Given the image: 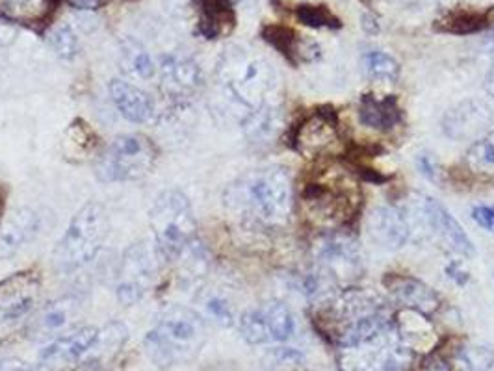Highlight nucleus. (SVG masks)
<instances>
[{"label": "nucleus", "instance_id": "f257e3e1", "mask_svg": "<svg viewBox=\"0 0 494 371\" xmlns=\"http://www.w3.org/2000/svg\"><path fill=\"white\" fill-rule=\"evenodd\" d=\"M223 203L234 218L246 223L282 227L292 214V177L281 166L251 169L227 186Z\"/></svg>", "mask_w": 494, "mask_h": 371}, {"label": "nucleus", "instance_id": "f03ea898", "mask_svg": "<svg viewBox=\"0 0 494 371\" xmlns=\"http://www.w3.org/2000/svg\"><path fill=\"white\" fill-rule=\"evenodd\" d=\"M216 81L221 95L247 114L270 104L277 88L273 65L258 52L232 45L223 50L216 65Z\"/></svg>", "mask_w": 494, "mask_h": 371}, {"label": "nucleus", "instance_id": "7ed1b4c3", "mask_svg": "<svg viewBox=\"0 0 494 371\" xmlns=\"http://www.w3.org/2000/svg\"><path fill=\"white\" fill-rule=\"evenodd\" d=\"M320 308L327 336L336 343V348L353 346L393 324V315L383 299L359 288L344 289Z\"/></svg>", "mask_w": 494, "mask_h": 371}, {"label": "nucleus", "instance_id": "20e7f679", "mask_svg": "<svg viewBox=\"0 0 494 371\" xmlns=\"http://www.w3.org/2000/svg\"><path fill=\"white\" fill-rule=\"evenodd\" d=\"M206 340L204 322L186 308L168 312L143 338L145 355L159 367L185 366L195 360Z\"/></svg>", "mask_w": 494, "mask_h": 371}, {"label": "nucleus", "instance_id": "39448f33", "mask_svg": "<svg viewBox=\"0 0 494 371\" xmlns=\"http://www.w3.org/2000/svg\"><path fill=\"white\" fill-rule=\"evenodd\" d=\"M110 236V216L100 203H88L69 221L52 260L60 272H74L91 262Z\"/></svg>", "mask_w": 494, "mask_h": 371}, {"label": "nucleus", "instance_id": "423d86ee", "mask_svg": "<svg viewBox=\"0 0 494 371\" xmlns=\"http://www.w3.org/2000/svg\"><path fill=\"white\" fill-rule=\"evenodd\" d=\"M154 247L166 262L178 260L195 240V218L190 199L180 190H166L149 211Z\"/></svg>", "mask_w": 494, "mask_h": 371}, {"label": "nucleus", "instance_id": "0eeeda50", "mask_svg": "<svg viewBox=\"0 0 494 371\" xmlns=\"http://www.w3.org/2000/svg\"><path fill=\"white\" fill-rule=\"evenodd\" d=\"M412 360L414 353L402 341L394 322L336 353L341 371H411Z\"/></svg>", "mask_w": 494, "mask_h": 371}, {"label": "nucleus", "instance_id": "6e6552de", "mask_svg": "<svg viewBox=\"0 0 494 371\" xmlns=\"http://www.w3.org/2000/svg\"><path fill=\"white\" fill-rule=\"evenodd\" d=\"M159 162V147L143 134H121L102 149L97 175L104 182H134L145 178Z\"/></svg>", "mask_w": 494, "mask_h": 371}, {"label": "nucleus", "instance_id": "1a4fd4ad", "mask_svg": "<svg viewBox=\"0 0 494 371\" xmlns=\"http://www.w3.org/2000/svg\"><path fill=\"white\" fill-rule=\"evenodd\" d=\"M156 247L145 240L130 244L117 266L116 298L121 305L133 306L143 299L156 277Z\"/></svg>", "mask_w": 494, "mask_h": 371}, {"label": "nucleus", "instance_id": "9d476101", "mask_svg": "<svg viewBox=\"0 0 494 371\" xmlns=\"http://www.w3.org/2000/svg\"><path fill=\"white\" fill-rule=\"evenodd\" d=\"M316 268L336 284L357 279L362 272V253L355 236L346 230H329L315 246Z\"/></svg>", "mask_w": 494, "mask_h": 371}, {"label": "nucleus", "instance_id": "9b49d317", "mask_svg": "<svg viewBox=\"0 0 494 371\" xmlns=\"http://www.w3.org/2000/svg\"><path fill=\"white\" fill-rule=\"evenodd\" d=\"M238 327L247 343L263 346V343L290 340L296 324L289 306L281 301H268L256 308L246 310L240 315Z\"/></svg>", "mask_w": 494, "mask_h": 371}, {"label": "nucleus", "instance_id": "f8f14e48", "mask_svg": "<svg viewBox=\"0 0 494 371\" xmlns=\"http://www.w3.org/2000/svg\"><path fill=\"white\" fill-rule=\"evenodd\" d=\"M414 220L419 221L426 232L448 247L452 253L459 256H474L476 249L471 237L459 225V221L450 214L445 204H440L437 199L429 195H419L414 201Z\"/></svg>", "mask_w": 494, "mask_h": 371}, {"label": "nucleus", "instance_id": "ddd939ff", "mask_svg": "<svg viewBox=\"0 0 494 371\" xmlns=\"http://www.w3.org/2000/svg\"><path fill=\"white\" fill-rule=\"evenodd\" d=\"M494 114L490 106L483 100L468 99L454 108H450L442 117V132L454 142H478L492 130Z\"/></svg>", "mask_w": 494, "mask_h": 371}, {"label": "nucleus", "instance_id": "4468645a", "mask_svg": "<svg viewBox=\"0 0 494 371\" xmlns=\"http://www.w3.org/2000/svg\"><path fill=\"white\" fill-rule=\"evenodd\" d=\"M81 314V301L73 296L47 303L30 320L26 334L36 341H52L73 331V324Z\"/></svg>", "mask_w": 494, "mask_h": 371}, {"label": "nucleus", "instance_id": "2eb2a0df", "mask_svg": "<svg viewBox=\"0 0 494 371\" xmlns=\"http://www.w3.org/2000/svg\"><path fill=\"white\" fill-rule=\"evenodd\" d=\"M95 327L84 325L74 327L64 336L48 341V346L41 351L39 364L45 371H60L73 364H81L97 336Z\"/></svg>", "mask_w": 494, "mask_h": 371}, {"label": "nucleus", "instance_id": "dca6fc26", "mask_svg": "<svg viewBox=\"0 0 494 371\" xmlns=\"http://www.w3.org/2000/svg\"><path fill=\"white\" fill-rule=\"evenodd\" d=\"M160 88L173 100H185L194 97L203 88L201 67L185 56L168 55L159 65Z\"/></svg>", "mask_w": 494, "mask_h": 371}, {"label": "nucleus", "instance_id": "f3484780", "mask_svg": "<svg viewBox=\"0 0 494 371\" xmlns=\"http://www.w3.org/2000/svg\"><path fill=\"white\" fill-rule=\"evenodd\" d=\"M39 286L34 272H19L0 280V322L15 320L29 312L38 299Z\"/></svg>", "mask_w": 494, "mask_h": 371}, {"label": "nucleus", "instance_id": "a211bd4d", "mask_svg": "<svg viewBox=\"0 0 494 371\" xmlns=\"http://www.w3.org/2000/svg\"><path fill=\"white\" fill-rule=\"evenodd\" d=\"M368 232L383 249L398 251L411 236V218L398 206H377L368 216Z\"/></svg>", "mask_w": 494, "mask_h": 371}, {"label": "nucleus", "instance_id": "6ab92c4d", "mask_svg": "<svg viewBox=\"0 0 494 371\" xmlns=\"http://www.w3.org/2000/svg\"><path fill=\"white\" fill-rule=\"evenodd\" d=\"M383 286L388 289V294L393 296V299L400 303L403 308L419 310L428 315L435 312L440 305V296L437 291L424 280L414 279L411 275L388 273L383 279Z\"/></svg>", "mask_w": 494, "mask_h": 371}, {"label": "nucleus", "instance_id": "aec40b11", "mask_svg": "<svg viewBox=\"0 0 494 371\" xmlns=\"http://www.w3.org/2000/svg\"><path fill=\"white\" fill-rule=\"evenodd\" d=\"M108 91H110L112 102L117 108V112L128 123L145 125L154 119V116H156L154 100L151 99V95L147 91L138 88L134 82L116 78V81L110 82Z\"/></svg>", "mask_w": 494, "mask_h": 371}, {"label": "nucleus", "instance_id": "412c9836", "mask_svg": "<svg viewBox=\"0 0 494 371\" xmlns=\"http://www.w3.org/2000/svg\"><path fill=\"white\" fill-rule=\"evenodd\" d=\"M336 142V121L333 114L316 112L305 119L294 134V147L299 154L315 158Z\"/></svg>", "mask_w": 494, "mask_h": 371}, {"label": "nucleus", "instance_id": "4be33fe9", "mask_svg": "<svg viewBox=\"0 0 494 371\" xmlns=\"http://www.w3.org/2000/svg\"><path fill=\"white\" fill-rule=\"evenodd\" d=\"M303 197L310 210V214L327 221V223H336V221L344 220V216L351 210L348 192L338 190V188H334V186H329V184L307 186Z\"/></svg>", "mask_w": 494, "mask_h": 371}, {"label": "nucleus", "instance_id": "5701e85b", "mask_svg": "<svg viewBox=\"0 0 494 371\" xmlns=\"http://www.w3.org/2000/svg\"><path fill=\"white\" fill-rule=\"evenodd\" d=\"M394 327L405 346L414 351H429L435 348L437 332L433 324L428 320V315L419 312L403 308L396 314Z\"/></svg>", "mask_w": 494, "mask_h": 371}, {"label": "nucleus", "instance_id": "b1692460", "mask_svg": "<svg viewBox=\"0 0 494 371\" xmlns=\"http://www.w3.org/2000/svg\"><path fill=\"white\" fill-rule=\"evenodd\" d=\"M126 338L128 331L123 324L112 322L108 325H104L97 331V336L81 364L88 369H100L112 364L116 357L121 353Z\"/></svg>", "mask_w": 494, "mask_h": 371}, {"label": "nucleus", "instance_id": "393cba45", "mask_svg": "<svg viewBox=\"0 0 494 371\" xmlns=\"http://www.w3.org/2000/svg\"><path fill=\"white\" fill-rule=\"evenodd\" d=\"M197 30L204 39H220L237 24V13L229 0H197Z\"/></svg>", "mask_w": 494, "mask_h": 371}, {"label": "nucleus", "instance_id": "a878e982", "mask_svg": "<svg viewBox=\"0 0 494 371\" xmlns=\"http://www.w3.org/2000/svg\"><path fill=\"white\" fill-rule=\"evenodd\" d=\"M359 119L374 130H393L402 121V108L394 95H364L359 104Z\"/></svg>", "mask_w": 494, "mask_h": 371}, {"label": "nucleus", "instance_id": "bb28decb", "mask_svg": "<svg viewBox=\"0 0 494 371\" xmlns=\"http://www.w3.org/2000/svg\"><path fill=\"white\" fill-rule=\"evenodd\" d=\"M56 6L58 0H0V17L17 24H39Z\"/></svg>", "mask_w": 494, "mask_h": 371}, {"label": "nucleus", "instance_id": "cd10ccee", "mask_svg": "<svg viewBox=\"0 0 494 371\" xmlns=\"http://www.w3.org/2000/svg\"><path fill=\"white\" fill-rule=\"evenodd\" d=\"M119 65L125 76H128L130 81H151V78L156 74V65L147 52V48L138 43L136 39H125L121 43V52H119Z\"/></svg>", "mask_w": 494, "mask_h": 371}, {"label": "nucleus", "instance_id": "c85d7f7f", "mask_svg": "<svg viewBox=\"0 0 494 371\" xmlns=\"http://www.w3.org/2000/svg\"><path fill=\"white\" fill-rule=\"evenodd\" d=\"M39 220L29 208H21L8 220V223L0 234L3 246L10 251L22 247L26 242H32V237L38 234Z\"/></svg>", "mask_w": 494, "mask_h": 371}, {"label": "nucleus", "instance_id": "c756f323", "mask_svg": "<svg viewBox=\"0 0 494 371\" xmlns=\"http://www.w3.org/2000/svg\"><path fill=\"white\" fill-rule=\"evenodd\" d=\"M487 26H489L487 13L471 12V10H455V12L446 13L445 17H440L433 24V29H437L438 32L466 36V34L481 32L487 29Z\"/></svg>", "mask_w": 494, "mask_h": 371}, {"label": "nucleus", "instance_id": "7c9ffc66", "mask_svg": "<svg viewBox=\"0 0 494 371\" xmlns=\"http://www.w3.org/2000/svg\"><path fill=\"white\" fill-rule=\"evenodd\" d=\"M242 126L246 134L253 142H266L275 136V130L279 126V110L270 102L256 112L244 117Z\"/></svg>", "mask_w": 494, "mask_h": 371}, {"label": "nucleus", "instance_id": "2f4dec72", "mask_svg": "<svg viewBox=\"0 0 494 371\" xmlns=\"http://www.w3.org/2000/svg\"><path fill=\"white\" fill-rule=\"evenodd\" d=\"M364 71L372 78V81L381 82H396L400 76V64L394 56L386 55L383 50H370L362 58Z\"/></svg>", "mask_w": 494, "mask_h": 371}, {"label": "nucleus", "instance_id": "473e14b6", "mask_svg": "<svg viewBox=\"0 0 494 371\" xmlns=\"http://www.w3.org/2000/svg\"><path fill=\"white\" fill-rule=\"evenodd\" d=\"M466 166L480 175H494V128L468 149Z\"/></svg>", "mask_w": 494, "mask_h": 371}, {"label": "nucleus", "instance_id": "72a5a7b5", "mask_svg": "<svg viewBox=\"0 0 494 371\" xmlns=\"http://www.w3.org/2000/svg\"><path fill=\"white\" fill-rule=\"evenodd\" d=\"M461 371H490L494 366V351L480 343H466L457 353Z\"/></svg>", "mask_w": 494, "mask_h": 371}, {"label": "nucleus", "instance_id": "f704fd0d", "mask_svg": "<svg viewBox=\"0 0 494 371\" xmlns=\"http://www.w3.org/2000/svg\"><path fill=\"white\" fill-rule=\"evenodd\" d=\"M48 43H50L52 50H55L62 60H73L78 55V50H81L78 38L74 36L73 29L67 24L55 26L52 32L48 34Z\"/></svg>", "mask_w": 494, "mask_h": 371}, {"label": "nucleus", "instance_id": "c9c22d12", "mask_svg": "<svg viewBox=\"0 0 494 371\" xmlns=\"http://www.w3.org/2000/svg\"><path fill=\"white\" fill-rule=\"evenodd\" d=\"M296 15L303 24L310 26V29H341V21L325 6L303 4L296 10Z\"/></svg>", "mask_w": 494, "mask_h": 371}, {"label": "nucleus", "instance_id": "e433bc0d", "mask_svg": "<svg viewBox=\"0 0 494 371\" xmlns=\"http://www.w3.org/2000/svg\"><path fill=\"white\" fill-rule=\"evenodd\" d=\"M204 312L221 325H230L234 322V314L229 301L218 294H208L203 298Z\"/></svg>", "mask_w": 494, "mask_h": 371}, {"label": "nucleus", "instance_id": "4c0bfd02", "mask_svg": "<svg viewBox=\"0 0 494 371\" xmlns=\"http://www.w3.org/2000/svg\"><path fill=\"white\" fill-rule=\"evenodd\" d=\"M472 220L485 229L487 232H494V206L478 204L472 208Z\"/></svg>", "mask_w": 494, "mask_h": 371}, {"label": "nucleus", "instance_id": "58836bf2", "mask_svg": "<svg viewBox=\"0 0 494 371\" xmlns=\"http://www.w3.org/2000/svg\"><path fill=\"white\" fill-rule=\"evenodd\" d=\"M416 371H452V367L442 357L429 355L424 358V362L419 366V369Z\"/></svg>", "mask_w": 494, "mask_h": 371}, {"label": "nucleus", "instance_id": "ea45409f", "mask_svg": "<svg viewBox=\"0 0 494 371\" xmlns=\"http://www.w3.org/2000/svg\"><path fill=\"white\" fill-rule=\"evenodd\" d=\"M67 3L81 10H99L102 6H107L110 0H67Z\"/></svg>", "mask_w": 494, "mask_h": 371}, {"label": "nucleus", "instance_id": "a19ab883", "mask_svg": "<svg viewBox=\"0 0 494 371\" xmlns=\"http://www.w3.org/2000/svg\"><path fill=\"white\" fill-rule=\"evenodd\" d=\"M419 169L422 171V175H426L428 178H435V175H437V166H435V162L431 160V158L429 156H426V154H422V156H419Z\"/></svg>", "mask_w": 494, "mask_h": 371}, {"label": "nucleus", "instance_id": "79ce46f5", "mask_svg": "<svg viewBox=\"0 0 494 371\" xmlns=\"http://www.w3.org/2000/svg\"><path fill=\"white\" fill-rule=\"evenodd\" d=\"M446 272H448V277H450V279H454V280H455V282H457L459 286L466 284V280H468V273L461 270V266H459V263H457V262H452V263H450V266L446 268Z\"/></svg>", "mask_w": 494, "mask_h": 371}, {"label": "nucleus", "instance_id": "37998d69", "mask_svg": "<svg viewBox=\"0 0 494 371\" xmlns=\"http://www.w3.org/2000/svg\"><path fill=\"white\" fill-rule=\"evenodd\" d=\"M485 91L494 99V64H492V67L489 69V73L485 76Z\"/></svg>", "mask_w": 494, "mask_h": 371}, {"label": "nucleus", "instance_id": "c03bdc74", "mask_svg": "<svg viewBox=\"0 0 494 371\" xmlns=\"http://www.w3.org/2000/svg\"><path fill=\"white\" fill-rule=\"evenodd\" d=\"M0 220H3V197H0Z\"/></svg>", "mask_w": 494, "mask_h": 371}, {"label": "nucleus", "instance_id": "a18cd8bd", "mask_svg": "<svg viewBox=\"0 0 494 371\" xmlns=\"http://www.w3.org/2000/svg\"><path fill=\"white\" fill-rule=\"evenodd\" d=\"M490 43L494 45V32H492V38H490Z\"/></svg>", "mask_w": 494, "mask_h": 371}]
</instances>
